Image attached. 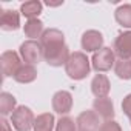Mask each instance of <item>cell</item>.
<instances>
[{
	"label": "cell",
	"mask_w": 131,
	"mask_h": 131,
	"mask_svg": "<svg viewBox=\"0 0 131 131\" xmlns=\"http://www.w3.org/2000/svg\"><path fill=\"white\" fill-rule=\"evenodd\" d=\"M36 77H37L36 67L34 65H26V63H23L17 70V73L14 74V80L19 83H31L36 80Z\"/></svg>",
	"instance_id": "15"
},
{
	"label": "cell",
	"mask_w": 131,
	"mask_h": 131,
	"mask_svg": "<svg viewBox=\"0 0 131 131\" xmlns=\"http://www.w3.org/2000/svg\"><path fill=\"white\" fill-rule=\"evenodd\" d=\"M40 45H42L43 49L54 48V46H59V45H65V36H63L62 31H59L56 28L46 29L40 37Z\"/></svg>",
	"instance_id": "11"
},
{
	"label": "cell",
	"mask_w": 131,
	"mask_h": 131,
	"mask_svg": "<svg viewBox=\"0 0 131 131\" xmlns=\"http://www.w3.org/2000/svg\"><path fill=\"white\" fill-rule=\"evenodd\" d=\"M0 28L3 31H17L20 28V14L14 9H3L0 16Z\"/></svg>",
	"instance_id": "12"
},
{
	"label": "cell",
	"mask_w": 131,
	"mask_h": 131,
	"mask_svg": "<svg viewBox=\"0 0 131 131\" xmlns=\"http://www.w3.org/2000/svg\"><path fill=\"white\" fill-rule=\"evenodd\" d=\"M113 51H114V54L119 59H122V60H131V31L120 32L116 37Z\"/></svg>",
	"instance_id": "7"
},
{
	"label": "cell",
	"mask_w": 131,
	"mask_h": 131,
	"mask_svg": "<svg viewBox=\"0 0 131 131\" xmlns=\"http://www.w3.org/2000/svg\"><path fill=\"white\" fill-rule=\"evenodd\" d=\"M91 70V62L88 60L85 52L76 51L71 52L67 65H65V71H67L68 77L73 80H82L90 74Z\"/></svg>",
	"instance_id": "1"
},
{
	"label": "cell",
	"mask_w": 131,
	"mask_h": 131,
	"mask_svg": "<svg viewBox=\"0 0 131 131\" xmlns=\"http://www.w3.org/2000/svg\"><path fill=\"white\" fill-rule=\"evenodd\" d=\"M70 56H71V52H70L67 45H59V46H54V48L43 49V59H45V62L48 65H51V67H62V65H67Z\"/></svg>",
	"instance_id": "5"
},
{
	"label": "cell",
	"mask_w": 131,
	"mask_h": 131,
	"mask_svg": "<svg viewBox=\"0 0 131 131\" xmlns=\"http://www.w3.org/2000/svg\"><path fill=\"white\" fill-rule=\"evenodd\" d=\"M52 110L57 113V114H68L73 108V96L71 93L68 91H57L54 96H52Z\"/></svg>",
	"instance_id": "10"
},
{
	"label": "cell",
	"mask_w": 131,
	"mask_h": 131,
	"mask_svg": "<svg viewBox=\"0 0 131 131\" xmlns=\"http://www.w3.org/2000/svg\"><path fill=\"white\" fill-rule=\"evenodd\" d=\"M122 110H123V113H125L128 117H131V94H128V96L123 99V102H122Z\"/></svg>",
	"instance_id": "24"
},
{
	"label": "cell",
	"mask_w": 131,
	"mask_h": 131,
	"mask_svg": "<svg viewBox=\"0 0 131 131\" xmlns=\"http://www.w3.org/2000/svg\"><path fill=\"white\" fill-rule=\"evenodd\" d=\"M93 110L96 111V114L105 120H113L114 117V105L111 102V99L108 97H102V99H96L93 102Z\"/></svg>",
	"instance_id": "13"
},
{
	"label": "cell",
	"mask_w": 131,
	"mask_h": 131,
	"mask_svg": "<svg viewBox=\"0 0 131 131\" xmlns=\"http://www.w3.org/2000/svg\"><path fill=\"white\" fill-rule=\"evenodd\" d=\"M129 123H131V117H129Z\"/></svg>",
	"instance_id": "26"
},
{
	"label": "cell",
	"mask_w": 131,
	"mask_h": 131,
	"mask_svg": "<svg viewBox=\"0 0 131 131\" xmlns=\"http://www.w3.org/2000/svg\"><path fill=\"white\" fill-rule=\"evenodd\" d=\"M77 131H99V116L94 110H86L80 113L76 119Z\"/></svg>",
	"instance_id": "8"
},
{
	"label": "cell",
	"mask_w": 131,
	"mask_h": 131,
	"mask_svg": "<svg viewBox=\"0 0 131 131\" xmlns=\"http://www.w3.org/2000/svg\"><path fill=\"white\" fill-rule=\"evenodd\" d=\"M56 131H77V123L71 117H62L57 122Z\"/></svg>",
	"instance_id": "22"
},
{
	"label": "cell",
	"mask_w": 131,
	"mask_h": 131,
	"mask_svg": "<svg viewBox=\"0 0 131 131\" xmlns=\"http://www.w3.org/2000/svg\"><path fill=\"white\" fill-rule=\"evenodd\" d=\"M17 105V100L13 94L9 93H2L0 94V113H2V116H8V114H13L16 111V106Z\"/></svg>",
	"instance_id": "20"
},
{
	"label": "cell",
	"mask_w": 131,
	"mask_h": 131,
	"mask_svg": "<svg viewBox=\"0 0 131 131\" xmlns=\"http://www.w3.org/2000/svg\"><path fill=\"white\" fill-rule=\"evenodd\" d=\"M110 90H111V85H110V80H108V77L105 74L94 76V79L91 80V91L97 99L106 97Z\"/></svg>",
	"instance_id": "14"
},
{
	"label": "cell",
	"mask_w": 131,
	"mask_h": 131,
	"mask_svg": "<svg viewBox=\"0 0 131 131\" xmlns=\"http://www.w3.org/2000/svg\"><path fill=\"white\" fill-rule=\"evenodd\" d=\"M22 67V60L20 56L14 51H5L2 56H0V70H2L3 77L13 76L17 73V70Z\"/></svg>",
	"instance_id": "6"
},
{
	"label": "cell",
	"mask_w": 131,
	"mask_h": 131,
	"mask_svg": "<svg viewBox=\"0 0 131 131\" xmlns=\"http://www.w3.org/2000/svg\"><path fill=\"white\" fill-rule=\"evenodd\" d=\"M23 31H25V36L29 37L31 40L37 39V37H42V34L45 32L43 31V22L39 20V19H31L25 23Z\"/></svg>",
	"instance_id": "17"
},
{
	"label": "cell",
	"mask_w": 131,
	"mask_h": 131,
	"mask_svg": "<svg viewBox=\"0 0 131 131\" xmlns=\"http://www.w3.org/2000/svg\"><path fill=\"white\" fill-rule=\"evenodd\" d=\"M34 114L32 111L25 106L20 105L16 108V111L11 114V123L17 131H29L31 128H34Z\"/></svg>",
	"instance_id": "2"
},
{
	"label": "cell",
	"mask_w": 131,
	"mask_h": 131,
	"mask_svg": "<svg viewBox=\"0 0 131 131\" xmlns=\"http://www.w3.org/2000/svg\"><path fill=\"white\" fill-rule=\"evenodd\" d=\"M2 131H13L11 126H9V123H8L5 119H2Z\"/></svg>",
	"instance_id": "25"
},
{
	"label": "cell",
	"mask_w": 131,
	"mask_h": 131,
	"mask_svg": "<svg viewBox=\"0 0 131 131\" xmlns=\"http://www.w3.org/2000/svg\"><path fill=\"white\" fill-rule=\"evenodd\" d=\"M54 116L51 113H43L34 120V131H52L54 129Z\"/></svg>",
	"instance_id": "18"
},
{
	"label": "cell",
	"mask_w": 131,
	"mask_h": 131,
	"mask_svg": "<svg viewBox=\"0 0 131 131\" xmlns=\"http://www.w3.org/2000/svg\"><path fill=\"white\" fill-rule=\"evenodd\" d=\"M20 57L26 65H36L43 59V48L40 42L26 40L20 45Z\"/></svg>",
	"instance_id": "4"
},
{
	"label": "cell",
	"mask_w": 131,
	"mask_h": 131,
	"mask_svg": "<svg viewBox=\"0 0 131 131\" xmlns=\"http://www.w3.org/2000/svg\"><path fill=\"white\" fill-rule=\"evenodd\" d=\"M114 63H116V54L111 48H106V46H103L102 49L94 52V56L91 59V65L97 73L110 71L114 67Z\"/></svg>",
	"instance_id": "3"
},
{
	"label": "cell",
	"mask_w": 131,
	"mask_h": 131,
	"mask_svg": "<svg viewBox=\"0 0 131 131\" xmlns=\"http://www.w3.org/2000/svg\"><path fill=\"white\" fill-rule=\"evenodd\" d=\"M82 48L86 52H97L103 48V36L96 29H88L82 36Z\"/></svg>",
	"instance_id": "9"
},
{
	"label": "cell",
	"mask_w": 131,
	"mask_h": 131,
	"mask_svg": "<svg viewBox=\"0 0 131 131\" xmlns=\"http://www.w3.org/2000/svg\"><path fill=\"white\" fill-rule=\"evenodd\" d=\"M114 73L117 74V77L123 80H129L131 79V60H122V59L116 60Z\"/></svg>",
	"instance_id": "21"
},
{
	"label": "cell",
	"mask_w": 131,
	"mask_h": 131,
	"mask_svg": "<svg viewBox=\"0 0 131 131\" xmlns=\"http://www.w3.org/2000/svg\"><path fill=\"white\" fill-rule=\"evenodd\" d=\"M99 131H122V128H120V125H119L117 122H114V120H105V122L100 125Z\"/></svg>",
	"instance_id": "23"
},
{
	"label": "cell",
	"mask_w": 131,
	"mask_h": 131,
	"mask_svg": "<svg viewBox=\"0 0 131 131\" xmlns=\"http://www.w3.org/2000/svg\"><path fill=\"white\" fill-rule=\"evenodd\" d=\"M42 8H43V5L39 0H29V2H25L20 5V13L25 17H28V20H31V19L39 17V14L42 13Z\"/></svg>",
	"instance_id": "16"
},
{
	"label": "cell",
	"mask_w": 131,
	"mask_h": 131,
	"mask_svg": "<svg viewBox=\"0 0 131 131\" xmlns=\"http://www.w3.org/2000/svg\"><path fill=\"white\" fill-rule=\"evenodd\" d=\"M116 22L123 28H131V3L120 5L114 13Z\"/></svg>",
	"instance_id": "19"
}]
</instances>
